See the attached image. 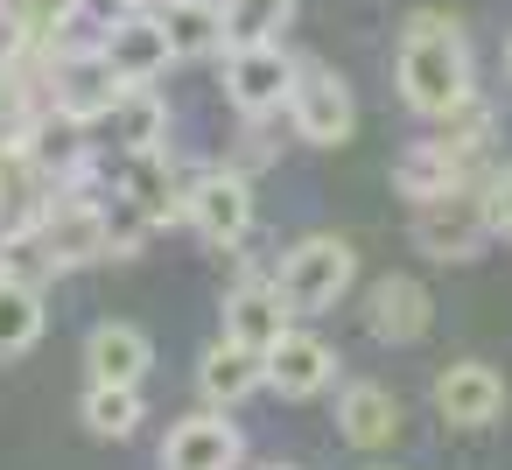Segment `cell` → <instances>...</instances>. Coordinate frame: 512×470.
I'll use <instances>...</instances> for the list:
<instances>
[{"mask_svg":"<svg viewBox=\"0 0 512 470\" xmlns=\"http://www.w3.org/2000/svg\"><path fill=\"white\" fill-rule=\"evenodd\" d=\"M162 22H169V43H176L183 64L225 50V15H218V0H162Z\"/></svg>","mask_w":512,"mask_h":470,"instance_id":"cell-22","label":"cell"},{"mask_svg":"<svg viewBox=\"0 0 512 470\" xmlns=\"http://www.w3.org/2000/svg\"><path fill=\"white\" fill-rule=\"evenodd\" d=\"M295 71H302V57H288L281 43L225 50V99H232V113H239V120H274V113H288Z\"/></svg>","mask_w":512,"mask_h":470,"instance_id":"cell-5","label":"cell"},{"mask_svg":"<svg viewBox=\"0 0 512 470\" xmlns=\"http://www.w3.org/2000/svg\"><path fill=\"white\" fill-rule=\"evenodd\" d=\"M0 197H8V183H0Z\"/></svg>","mask_w":512,"mask_h":470,"instance_id":"cell-31","label":"cell"},{"mask_svg":"<svg viewBox=\"0 0 512 470\" xmlns=\"http://www.w3.org/2000/svg\"><path fill=\"white\" fill-rule=\"evenodd\" d=\"M183 225H190L197 239H211V246L232 253V246L253 232V176H239L232 162L197 169V176H190V197H183Z\"/></svg>","mask_w":512,"mask_h":470,"instance_id":"cell-7","label":"cell"},{"mask_svg":"<svg viewBox=\"0 0 512 470\" xmlns=\"http://www.w3.org/2000/svg\"><path fill=\"white\" fill-rule=\"evenodd\" d=\"M351 281H358V253H351V239H337V232H309V239H295V246L281 253V267H274V288L288 295L295 316H323V309H337Z\"/></svg>","mask_w":512,"mask_h":470,"instance_id":"cell-2","label":"cell"},{"mask_svg":"<svg viewBox=\"0 0 512 470\" xmlns=\"http://www.w3.org/2000/svg\"><path fill=\"white\" fill-rule=\"evenodd\" d=\"M400 99L407 113L421 120H449L463 99H477V71H470V43H463V22L442 15V8H414L407 29H400Z\"/></svg>","mask_w":512,"mask_h":470,"instance_id":"cell-1","label":"cell"},{"mask_svg":"<svg viewBox=\"0 0 512 470\" xmlns=\"http://www.w3.org/2000/svg\"><path fill=\"white\" fill-rule=\"evenodd\" d=\"M288 330H295V309H288V295H281L274 281L246 274V281L225 295V337H239V344H253V351H274Z\"/></svg>","mask_w":512,"mask_h":470,"instance_id":"cell-14","label":"cell"},{"mask_svg":"<svg viewBox=\"0 0 512 470\" xmlns=\"http://www.w3.org/2000/svg\"><path fill=\"white\" fill-rule=\"evenodd\" d=\"M113 176H120V197H127V204H141L155 225H169V218H183V197H190V176H197V169L183 176L169 148H141V155H120Z\"/></svg>","mask_w":512,"mask_h":470,"instance_id":"cell-12","label":"cell"},{"mask_svg":"<svg viewBox=\"0 0 512 470\" xmlns=\"http://www.w3.org/2000/svg\"><path fill=\"white\" fill-rule=\"evenodd\" d=\"M8 253H15V232H8V218H0V274H8Z\"/></svg>","mask_w":512,"mask_h":470,"instance_id":"cell-28","label":"cell"},{"mask_svg":"<svg viewBox=\"0 0 512 470\" xmlns=\"http://www.w3.org/2000/svg\"><path fill=\"white\" fill-rule=\"evenodd\" d=\"M274 470H288V463H274Z\"/></svg>","mask_w":512,"mask_h":470,"instance_id":"cell-32","label":"cell"},{"mask_svg":"<svg viewBox=\"0 0 512 470\" xmlns=\"http://www.w3.org/2000/svg\"><path fill=\"white\" fill-rule=\"evenodd\" d=\"M435 414H442L449 428H491V421L505 414V379H498V365H484V358L442 365V372H435Z\"/></svg>","mask_w":512,"mask_h":470,"instance_id":"cell-9","label":"cell"},{"mask_svg":"<svg viewBox=\"0 0 512 470\" xmlns=\"http://www.w3.org/2000/svg\"><path fill=\"white\" fill-rule=\"evenodd\" d=\"M239 456H246V435L225 421V407L183 414L162 442V470H239Z\"/></svg>","mask_w":512,"mask_h":470,"instance_id":"cell-11","label":"cell"},{"mask_svg":"<svg viewBox=\"0 0 512 470\" xmlns=\"http://www.w3.org/2000/svg\"><path fill=\"white\" fill-rule=\"evenodd\" d=\"M267 386V351H253V344H239V337H218L204 358H197V393H204V407H239L246 393H260Z\"/></svg>","mask_w":512,"mask_h":470,"instance_id":"cell-17","label":"cell"},{"mask_svg":"<svg viewBox=\"0 0 512 470\" xmlns=\"http://www.w3.org/2000/svg\"><path fill=\"white\" fill-rule=\"evenodd\" d=\"M113 8H148V0H113Z\"/></svg>","mask_w":512,"mask_h":470,"instance_id":"cell-29","label":"cell"},{"mask_svg":"<svg viewBox=\"0 0 512 470\" xmlns=\"http://www.w3.org/2000/svg\"><path fill=\"white\" fill-rule=\"evenodd\" d=\"M337 435L351 449H386L400 435V393L379 386V379H351L337 393Z\"/></svg>","mask_w":512,"mask_h":470,"instance_id":"cell-18","label":"cell"},{"mask_svg":"<svg viewBox=\"0 0 512 470\" xmlns=\"http://www.w3.org/2000/svg\"><path fill=\"white\" fill-rule=\"evenodd\" d=\"M120 92H127V78L106 64L99 36H92V43H78V36H71V43L50 57V106H57L64 120H85V127L113 120Z\"/></svg>","mask_w":512,"mask_h":470,"instance_id":"cell-3","label":"cell"},{"mask_svg":"<svg viewBox=\"0 0 512 470\" xmlns=\"http://www.w3.org/2000/svg\"><path fill=\"white\" fill-rule=\"evenodd\" d=\"M288 127H295V141H309V148H344V141H351V127H358L351 85H344L330 64L302 57L295 92H288Z\"/></svg>","mask_w":512,"mask_h":470,"instance_id":"cell-6","label":"cell"},{"mask_svg":"<svg viewBox=\"0 0 512 470\" xmlns=\"http://www.w3.org/2000/svg\"><path fill=\"white\" fill-rule=\"evenodd\" d=\"M225 15V50H246V43H281V29L295 22V0H218Z\"/></svg>","mask_w":512,"mask_h":470,"instance_id":"cell-24","label":"cell"},{"mask_svg":"<svg viewBox=\"0 0 512 470\" xmlns=\"http://www.w3.org/2000/svg\"><path fill=\"white\" fill-rule=\"evenodd\" d=\"M463 183H477V162H470L463 148H449L442 134H435V141H407V148L393 155V190H400L407 204H435V197H449V190H463Z\"/></svg>","mask_w":512,"mask_h":470,"instance_id":"cell-10","label":"cell"},{"mask_svg":"<svg viewBox=\"0 0 512 470\" xmlns=\"http://www.w3.org/2000/svg\"><path fill=\"white\" fill-rule=\"evenodd\" d=\"M484 197H491V232L512 246V169H498V176L484 183Z\"/></svg>","mask_w":512,"mask_h":470,"instance_id":"cell-26","label":"cell"},{"mask_svg":"<svg viewBox=\"0 0 512 470\" xmlns=\"http://www.w3.org/2000/svg\"><path fill=\"white\" fill-rule=\"evenodd\" d=\"M29 43V29H22V8H15V0H0V57H15Z\"/></svg>","mask_w":512,"mask_h":470,"instance_id":"cell-27","label":"cell"},{"mask_svg":"<svg viewBox=\"0 0 512 470\" xmlns=\"http://www.w3.org/2000/svg\"><path fill=\"white\" fill-rule=\"evenodd\" d=\"M484 183H463V190H449L435 204H414V246L428 260H477L484 253V239H491V197H484Z\"/></svg>","mask_w":512,"mask_h":470,"instance_id":"cell-4","label":"cell"},{"mask_svg":"<svg viewBox=\"0 0 512 470\" xmlns=\"http://www.w3.org/2000/svg\"><path fill=\"white\" fill-rule=\"evenodd\" d=\"M106 127H113L120 155H141V148H169V99H162L155 85H127Z\"/></svg>","mask_w":512,"mask_h":470,"instance_id":"cell-21","label":"cell"},{"mask_svg":"<svg viewBox=\"0 0 512 470\" xmlns=\"http://www.w3.org/2000/svg\"><path fill=\"white\" fill-rule=\"evenodd\" d=\"M99 50H106V64H113L127 85H155L169 64H183L176 43H169V22H162V0H155V8L113 15V22L99 29Z\"/></svg>","mask_w":512,"mask_h":470,"instance_id":"cell-8","label":"cell"},{"mask_svg":"<svg viewBox=\"0 0 512 470\" xmlns=\"http://www.w3.org/2000/svg\"><path fill=\"white\" fill-rule=\"evenodd\" d=\"M148 365H155V344H148V330H134V323H99V330L85 337V372L106 379V386H141Z\"/></svg>","mask_w":512,"mask_h":470,"instance_id":"cell-19","label":"cell"},{"mask_svg":"<svg viewBox=\"0 0 512 470\" xmlns=\"http://www.w3.org/2000/svg\"><path fill=\"white\" fill-rule=\"evenodd\" d=\"M505 71H512V43H505Z\"/></svg>","mask_w":512,"mask_h":470,"instance_id":"cell-30","label":"cell"},{"mask_svg":"<svg viewBox=\"0 0 512 470\" xmlns=\"http://www.w3.org/2000/svg\"><path fill=\"white\" fill-rule=\"evenodd\" d=\"M428 323H435V295H428L414 274L372 281V295H365V330H372L379 344H421Z\"/></svg>","mask_w":512,"mask_h":470,"instance_id":"cell-13","label":"cell"},{"mask_svg":"<svg viewBox=\"0 0 512 470\" xmlns=\"http://www.w3.org/2000/svg\"><path fill=\"white\" fill-rule=\"evenodd\" d=\"M78 414H85V428L92 435H106V442H127L134 428H141V386H106V379H92L85 386V400H78Z\"/></svg>","mask_w":512,"mask_h":470,"instance_id":"cell-23","label":"cell"},{"mask_svg":"<svg viewBox=\"0 0 512 470\" xmlns=\"http://www.w3.org/2000/svg\"><path fill=\"white\" fill-rule=\"evenodd\" d=\"M274 155V141H267V120H246V134H239V155H232V169L239 176H253L260 162Z\"/></svg>","mask_w":512,"mask_h":470,"instance_id":"cell-25","label":"cell"},{"mask_svg":"<svg viewBox=\"0 0 512 470\" xmlns=\"http://www.w3.org/2000/svg\"><path fill=\"white\" fill-rule=\"evenodd\" d=\"M92 127L85 120H64L57 106L29 127V141H22V155H29V169L43 176V183H71V176H85L92 162H99V148L85 141Z\"/></svg>","mask_w":512,"mask_h":470,"instance_id":"cell-15","label":"cell"},{"mask_svg":"<svg viewBox=\"0 0 512 470\" xmlns=\"http://www.w3.org/2000/svg\"><path fill=\"white\" fill-rule=\"evenodd\" d=\"M330 379H337V351H330L316 330H288V337L267 351V386H274L281 400H316Z\"/></svg>","mask_w":512,"mask_h":470,"instance_id":"cell-16","label":"cell"},{"mask_svg":"<svg viewBox=\"0 0 512 470\" xmlns=\"http://www.w3.org/2000/svg\"><path fill=\"white\" fill-rule=\"evenodd\" d=\"M43 323H50L43 281H29V274H0V358L36 351V344H43Z\"/></svg>","mask_w":512,"mask_h":470,"instance_id":"cell-20","label":"cell"}]
</instances>
